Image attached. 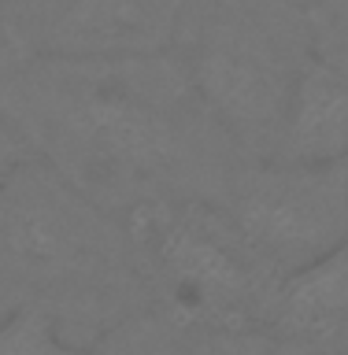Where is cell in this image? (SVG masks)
<instances>
[{
  "instance_id": "cell-1",
  "label": "cell",
  "mask_w": 348,
  "mask_h": 355,
  "mask_svg": "<svg viewBox=\"0 0 348 355\" xmlns=\"http://www.w3.org/2000/svg\"><path fill=\"white\" fill-rule=\"evenodd\" d=\"M0 111L30 152L115 215L215 200L245 163L171 52L33 55L0 71Z\"/></svg>"
},
{
  "instance_id": "cell-2",
  "label": "cell",
  "mask_w": 348,
  "mask_h": 355,
  "mask_svg": "<svg viewBox=\"0 0 348 355\" xmlns=\"http://www.w3.org/2000/svg\"><path fill=\"white\" fill-rule=\"evenodd\" d=\"M26 304L89 340L149 311L126 218L38 155L0 189V315Z\"/></svg>"
},
{
  "instance_id": "cell-3",
  "label": "cell",
  "mask_w": 348,
  "mask_h": 355,
  "mask_svg": "<svg viewBox=\"0 0 348 355\" xmlns=\"http://www.w3.org/2000/svg\"><path fill=\"white\" fill-rule=\"evenodd\" d=\"M167 52L245 159H267L315 33L293 0H189Z\"/></svg>"
},
{
  "instance_id": "cell-4",
  "label": "cell",
  "mask_w": 348,
  "mask_h": 355,
  "mask_svg": "<svg viewBox=\"0 0 348 355\" xmlns=\"http://www.w3.org/2000/svg\"><path fill=\"white\" fill-rule=\"evenodd\" d=\"M126 218L149 311L185 326L267 333L282 277L215 200H160Z\"/></svg>"
},
{
  "instance_id": "cell-5",
  "label": "cell",
  "mask_w": 348,
  "mask_h": 355,
  "mask_svg": "<svg viewBox=\"0 0 348 355\" xmlns=\"http://www.w3.org/2000/svg\"><path fill=\"white\" fill-rule=\"evenodd\" d=\"M219 207L278 274L304 270L348 241V174L338 166L245 159Z\"/></svg>"
},
{
  "instance_id": "cell-6",
  "label": "cell",
  "mask_w": 348,
  "mask_h": 355,
  "mask_svg": "<svg viewBox=\"0 0 348 355\" xmlns=\"http://www.w3.org/2000/svg\"><path fill=\"white\" fill-rule=\"evenodd\" d=\"M189 0H11L19 49L33 55H152L167 52Z\"/></svg>"
},
{
  "instance_id": "cell-7",
  "label": "cell",
  "mask_w": 348,
  "mask_h": 355,
  "mask_svg": "<svg viewBox=\"0 0 348 355\" xmlns=\"http://www.w3.org/2000/svg\"><path fill=\"white\" fill-rule=\"evenodd\" d=\"M267 159L285 166H338L348 159V78L319 55L293 89Z\"/></svg>"
},
{
  "instance_id": "cell-8",
  "label": "cell",
  "mask_w": 348,
  "mask_h": 355,
  "mask_svg": "<svg viewBox=\"0 0 348 355\" xmlns=\"http://www.w3.org/2000/svg\"><path fill=\"white\" fill-rule=\"evenodd\" d=\"M267 333L282 344L348 340V241L282 277Z\"/></svg>"
},
{
  "instance_id": "cell-9",
  "label": "cell",
  "mask_w": 348,
  "mask_h": 355,
  "mask_svg": "<svg viewBox=\"0 0 348 355\" xmlns=\"http://www.w3.org/2000/svg\"><path fill=\"white\" fill-rule=\"evenodd\" d=\"M93 340L97 355H285V344L271 333L185 326L156 311H141Z\"/></svg>"
},
{
  "instance_id": "cell-10",
  "label": "cell",
  "mask_w": 348,
  "mask_h": 355,
  "mask_svg": "<svg viewBox=\"0 0 348 355\" xmlns=\"http://www.w3.org/2000/svg\"><path fill=\"white\" fill-rule=\"evenodd\" d=\"M0 355H97V340H71L44 307H11L0 315Z\"/></svg>"
},
{
  "instance_id": "cell-11",
  "label": "cell",
  "mask_w": 348,
  "mask_h": 355,
  "mask_svg": "<svg viewBox=\"0 0 348 355\" xmlns=\"http://www.w3.org/2000/svg\"><path fill=\"white\" fill-rule=\"evenodd\" d=\"M315 55L348 78V0H319L308 8Z\"/></svg>"
},
{
  "instance_id": "cell-12",
  "label": "cell",
  "mask_w": 348,
  "mask_h": 355,
  "mask_svg": "<svg viewBox=\"0 0 348 355\" xmlns=\"http://www.w3.org/2000/svg\"><path fill=\"white\" fill-rule=\"evenodd\" d=\"M30 155L33 152H30L26 137H22V133L15 130V122L0 111V189L11 182V174H15L19 166L30 159Z\"/></svg>"
},
{
  "instance_id": "cell-13",
  "label": "cell",
  "mask_w": 348,
  "mask_h": 355,
  "mask_svg": "<svg viewBox=\"0 0 348 355\" xmlns=\"http://www.w3.org/2000/svg\"><path fill=\"white\" fill-rule=\"evenodd\" d=\"M19 55H22V49H19L15 33H11V19H8L4 0H0V71H4L11 60H19Z\"/></svg>"
},
{
  "instance_id": "cell-14",
  "label": "cell",
  "mask_w": 348,
  "mask_h": 355,
  "mask_svg": "<svg viewBox=\"0 0 348 355\" xmlns=\"http://www.w3.org/2000/svg\"><path fill=\"white\" fill-rule=\"evenodd\" d=\"M285 355H348V340H330V344H285Z\"/></svg>"
},
{
  "instance_id": "cell-15",
  "label": "cell",
  "mask_w": 348,
  "mask_h": 355,
  "mask_svg": "<svg viewBox=\"0 0 348 355\" xmlns=\"http://www.w3.org/2000/svg\"><path fill=\"white\" fill-rule=\"evenodd\" d=\"M293 4H300V8H311V4H319V0H293Z\"/></svg>"
},
{
  "instance_id": "cell-16",
  "label": "cell",
  "mask_w": 348,
  "mask_h": 355,
  "mask_svg": "<svg viewBox=\"0 0 348 355\" xmlns=\"http://www.w3.org/2000/svg\"><path fill=\"white\" fill-rule=\"evenodd\" d=\"M345 174H348V159H345Z\"/></svg>"
},
{
  "instance_id": "cell-17",
  "label": "cell",
  "mask_w": 348,
  "mask_h": 355,
  "mask_svg": "<svg viewBox=\"0 0 348 355\" xmlns=\"http://www.w3.org/2000/svg\"><path fill=\"white\" fill-rule=\"evenodd\" d=\"M4 4H11V0H4Z\"/></svg>"
}]
</instances>
